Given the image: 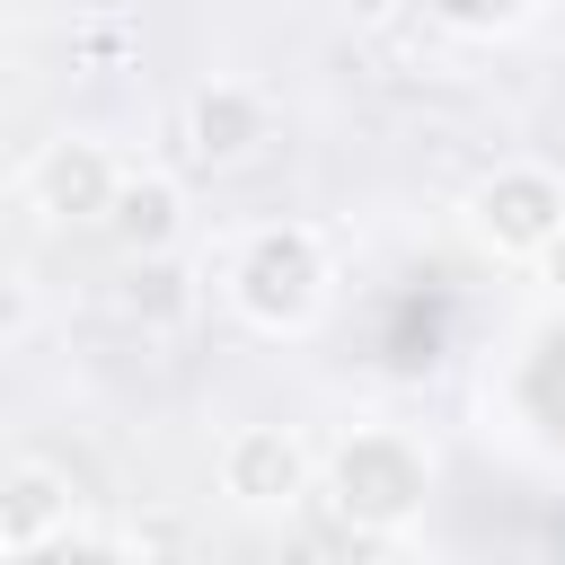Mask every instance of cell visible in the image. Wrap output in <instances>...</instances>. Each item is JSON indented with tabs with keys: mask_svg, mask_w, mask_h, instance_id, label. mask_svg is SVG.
<instances>
[{
	"mask_svg": "<svg viewBox=\"0 0 565 565\" xmlns=\"http://www.w3.org/2000/svg\"><path fill=\"white\" fill-rule=\"evenodd\" d=\"M433 486H441L433 441L406 433V424H344L318 450V503H327V521L344 539H371V547L415 539L424 512H433Z\"/></svg>",
	"mask_w": 565,
	"mask_h": 565,
	"instance_id": "1",
	"label": "cell"
},
{
	"mask_svg": "<svg viewBox=\"0 0 565 565\" xmlns=\"http://www.w3.org/2000/svg\"><path fill=\"white\" fill-rule=\"evenodd\" d=\"M221 300L238 309V327L256 335H318L335 309V247L318 221H256L238 230L230 265H221Z\"/></svg>",
	"mask_w": 565,
	"mask_h": 565,
	"instance_id": "2",
	"label": "cell"
},
{
	"mask_svg": "<svg viewBox=\"0 0 565 565\" xmlns=\"http://www.w3.org/2000/svg\"><path fill=\"white\" fill-rule=\"evenodd\" d=\"M459 221H468V238L494 265H539L547 238L565 230V168H547V159H494L468 185Z\"/></svg>",
	"mask_w": 565,
	"mask_h": 565,
	"instance_id": "3",
	"label": "cell"
},
{
	"mask_svg": "<svg viewBox=\"0 0 565 565\" xmlns=\"http://www.w3.org/2000/svg\"><path fill=\"white\" fill-rule=\"evenodd\" d=\"M212 486L247 521H291L300 503H318V450L291 424H230L212 450Z\"/></svg>",
	"mask_w": 565,
	"mask_h": 565,
	"instance_id": "4",
	"label": "cell"
},
{
	"mask_svg": "<svg viewBox=\"0 0 565 565\" xmlns=\"http://www.w3.org/2000/svg\"><path fill=\"white\" fill-rule=\"evenodd\" d=\"M124 177H132V159H124L115 141H97V132H53V141H35L18 194H26V212H35L44 230H106Z\"/></svg>",
	"mask_w": 565,
	"mask_h": 565,
	"instance_id": "5",
	"label": "cell"
},
{
	"mask_svg": "<svg viewBox=\"0 0 565 565\" xmlns=\"http://www.w3.org/2000/svg\"><path fill=\"white\" fill-rule=\"evenodd\" d=\"M177 141H185V159L203 177H238L282 141V106L256 79H203L185 97V115H177Z\"/></svg>",
	"mask_w": 565,
	"mask_h": 565,
	"instance_id": "6",
	"label": "cell"
},
{
	"mask_svg": "<svg viewBox=\"0 0 565 565\" xmlns=\"http://www.w3.org/2000/svg\"><path fill=\"white\" fill-rule=\"evenodd\" d=\"M79 512H88V494H79V477H71L62 459L18 450V459L0 468V556H9V565H35L44 547H62V539L79 530Z\"/></svg>",
	"mask_w": 565,
	"mask_h": 565,
	"instance_id": "7",
	"label": "cell"
},
{
	"mask_svg": "<svg viewBox=\"0 0 565 565\" xmlns=\"http://www.w3.org/2000/svg\"><path fill=\"white\" fill-rule=\"evenodd\" d=\"M185 230H194V221H185V185H177L168 168H132L97 238H106L124 265H150V256H185Z\"/></svg>",
	"mask_w": 565,
	"mask_h": 565,
	"instance_id": "8",
	"label": "cell"
},
{
	"mask_svg": "<svg viewBox=\"0 0 565 565\" xmlns=\"http://www.w3.org/2000/svg\"><path fill=\"white\" fill-rule=\"evenodd\" d=\"M115 309L132 318V327H177L185 309H194V291H185V265L177 256H150V265H124V282H115Z\"/></svg>",
	"mask_w": 565,
	"mask_h": 565,
	"instance_id": "9",
	"label": "cell"
},
{
	"mask_svg": "<svg viewBox=\"0 0 565 565\" xmlns=\"http://www.w3.org/2000/svg\"><path fill=\"white\" fill-rule=\"evenodd\" d=\"M530 9L539 0H433V18L459 35H512V26H530Z\"/></svg>",
	"mask_w": 565,
	"mask_h": 565,
	"instance_id": "10",
	"label": "cell"
},
{
	"mask_svg": "<svg viewBox=\"0 0 565 565\" xmlns=\"http://www.w3.org/2000/svg\"><path fill=\"white\" fill-rule=\"evenodd\" d=\"M530 282H539V291H547V300H556V309H565V230H556V238H547V256H539V265H530Z\"/></svg>",
	"mask_w": 565,
	"mask_h": 565,
	"instance_id": "11",
	"label": "cell"
}]
</instances>
